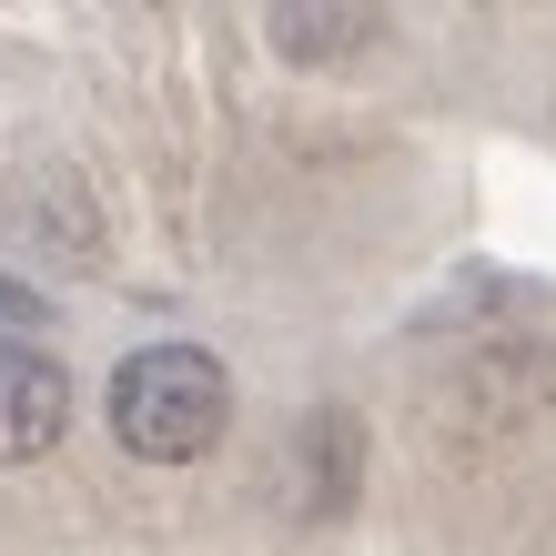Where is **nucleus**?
<instances>
[{
    "label": "nucleus",
    "instance_id": "1",
    "mask_svg": "<svg viewBox=\"0 0 556 556\" xmlns=\"http://www.w3.org/2000/svg\"><path fill=\"white\" fill-rule=\"evenodd\" d=\"M112 435L122 455H142V466H192V455L223 445V425H233V375L213 365L203 344H142L112 365Z\"/></svg>",
    "mask_w": 556,
    "mask_h": 556
},
{
    "label": "nucleus",
    "instance_id": "2",
    "mask_svg": "<svg viewBox=\"0 0 556 556\" xmlns=\"http://www.w3.org/2000/svg\"><path fill=\"white\" fill-rule=\"evenodd\" d=\"M61 425H72V375H61L41 344H0V466L51 455Z\"/></svg>",
    "mask_w": 556,
    "mask_h": 556
},
{
    "label": "nucleus",
    "instance_id": "3",
    "mask_svg": "<svg viewBox=\"0 0 556 556\" xmlns=\"http://www.w3.org/2000/svg\"><path fill=\"white\" fill-rule=\"evenodd\" d=\"M375 30H384L375 11H274V21H264V41H274L283 61H304V72H324V61H354Z\"/></svg>",
    "mask_w": 556,
    "mask_h": 556
},
{
    "label": "nucleus",
    "instance_id": "4",
    "mask_svg": "<svg viewBox=\"0 0 556 556\" xmlns=\"http://www.w3.org/2000/svg\"><path fill=\"white\" fill-rule=\"evenodd\" d=\"M0 324H41V293H21V283H0Z\"/></svg>",
    "mask_w": 556,
    "mask_h": 556
}]
</instances>
